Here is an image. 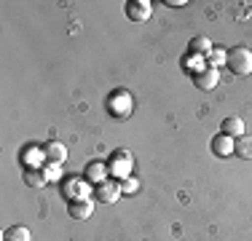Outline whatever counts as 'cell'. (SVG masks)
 <instances>
[{
	"instance_id": "cell-1",
	"label": "cell",
	"mask_w": 252,
	"mask_h": 241,
	"mask_svg": "<svg viewBox=\"0 0 252 241\" xmlns=\"http://www.w3.org/2000/svg\"><path fill=\"white\" fill-rule=\"evenodd\" d=\"M107 169H110V177L118 180V182H124V180L131 177V169H134V158H131L129 150L118 148L116 153L107 158Z\"/></svg>"
},
{
	"instance_id": "cell-2",
	"label": "cell",
	"mask_w": 252,
	"mask_h": 241,
	"mask_svg": "<svg viewBox=\"0 0 252 241\" xmlns=\"http://www.w3.org/2000/svg\"><path fill=\"white\" fill-rule=\"evenodd\" d=\"M228 70H231L233 75H239V78L252 75V51L247 46L228 48Z\"/></svg>"
},
{
	"instance_id": "cell-3",
	"label": "cell",
	"mask_w": 252,
	"mask_h": 241,
	"mask_svg": "<svg viewBox=\"0 0 252 241\" xmlns=\"http://www.w3.org/2000/svg\"><path fill=\"white\" fill-rule=\"evenodd\" d=\"M92 188L94 185L89 182V180H81V177H67L62 185H59V190H62V196L70 201H78V198H92Z\"/></svg>"
},
{
	"instance_id": "cell-4",
	"label": "cell",
	"mask_w": 252,
	"mask_h": 241,
	"mask_svg": "<svg viewBox=\"0 0 252 241\" xmlns=\"http://www.w3.org/2000/svg\"><path fill=\"white\" fill-rule=\"evenodd\" d=\"M131 107H134V102H131V96H129L126 89H116L113 96L107 99V110H110L116 118H129L131 116Z\"/></svg>"
},
{
	"instance_id": "cell-5",
	"label": "cell",
	"mask_w": 252,
	"mask_h": 241,
	"mask_svg": "<svg viewBox=\"0 0 252 241\" xmlns=\"http://www.w3.org/2000/svg\"><path fill=\"white\" fill-rule=\"evenodd\" d=\"M124 11H126V16H129V22L142 24L153 16V3L151 0H126Z\"/></svg>"
},
{
	"instance_id": "cell-6",
	"label": "cell",
	"mask_w": 252,
	"mask_h": 241,
	"mask_svg": "<svg viewBox=\"0 0 252 241\" xmlns=\"http://www.w3.org/2000/svg\"><path fill=\"white\" fill-rule=\"evenodd\" d=\"M121 196H124L121 182H118V180H113V177L105 180L102 185H97V188H94V198H97L99 204H116Z\"/></svg>"
},
{
	"instance_id": "cell-7",
	"label": "cell",
	"mask_w": 252,
	"mask_h": 241,
	"mask_svg": "<svg viewBox=\"0 0 252 241\" xmlns=\"http://www.w3.org/2000/svg\"><path fill=\"white\" fill-rule=\"evenodd\" d=\"M209 150H212V155H218V158H231V155H236V140L228 134H215L212 140H209Z\"/></svg>"
},
{
	"instance_id": "cell-8",
	"label": "cell",
	"mask_w": 252,
	"mask_h": 241,
	"mask_svg": "<svg viewBox=\"0 0 252 241\" xmlns=\"http://www.w3.org/2000/svg\"><path fill=\"white\" fill-rule=\"evenodd\" d=\"M218 83H220V70L209 67V64L193 75V86L199 89V91H212V89H218Z\"/></svg>"
},
{
	"instance_id": "cell-9",
	"label": "cell",
	"mask_w": 252,
	"mask_h": 241,
	"mask_svg": "<svg viewBox=\"0 0 252 241\" xmlns=\"http://www.w3.org/2000/svg\"><path fill=\"white\" fill-rule=\"evenodd\" d=\"M83 180H89L94 188H97V185H102L105 180H110V169H107V161H89L86 169H83Z\"/></svg>"
},
{
	"instance_id": "cell-10",
	"label": "cell",
	"mask_w": 252,
	"mask_h": 241,
	"mask_svg": "<svg viewBox=\"0 0 252 241\" xmlns=\"http://www.w3.org/2000/svg\"><path fill=\"white\" fill-rule=\"evenodd\" d=\"M67 214L70 220H89V217L94 214V201L92 198H78V201H70L67 204Z\"/></svg>"
},
{
	"instance_id": "cell-11",
	"label": "cell",
	"mask_w": 252,
	"mask_h": 241,
	"mask_svg": "<svg viewBox=\"0 0 252 241\" xmlns=\"http://www.w3.org/2000/svg\"><path fill=\"white\" fill-rule=\"evenodd\" d=\"M43 150H46V158H49L51 164H59V166H62L64 161H67V145L59 142V140L46 142V145H43Z\"/></svg>"
},
{
	"instance_id": "cell-12",
	"label": "cell",
	"mask_w": 252,
	"mask_h": 241,
	"mask_svg": "<svg viewBox=\"0 0 252 241\" xmlns=\"http://www.w3.org/2000/svg\"><path fill=\"white\" fill-rule=\"evenodd\" d=\"M22 161H25L27 169H43L46 164H49L43 148H27V150H25V158H22Z\"/></svg>"
},
{
	"instance_id": "cell-13",
	"label": "cell",
	"mask_w": 252,
	"mask_h": 241,
	"mask_svg": "<svg viewBox=\"0 0 252 241\" xmlns=\"http://www.w3.org/2000/svg\"><path fill=\"white\" fill-rule=\"evenodd\" d=\"M212 40L207 38V35H196V38H190V43H188V51L190 54H199V57L207 59L209 54H212Z\"/></svg>"
},
{
	"instance_id": "cell-14",
	"label": "cell",
	"mask_w": 252,
	"mask_h": 241,
	"mask_svg": "<svg viewBox=\"0 0 252 241\" xmlns=\"http://www.w3.org/2000/svg\"><path fill=\"white\" fill-rule=\"evenodd\" d=\"M223 134L233 137V140L244 137V134H247V129H244V120H242V118H236V116H228V118L223 120Z\"/></svg>"
},
{
	"instance_id": "cell-15",
	"label": "cell",
	"mask_w": 252,
	"mask_h": 241,
	"mask_svg": "<svg viewBox=\"0 0 252 241\" xmlns=\"http://www.w3.org/2000/svg\"><path fill=\"white\" fill-rule=\"evenodd\" d=\"M180 64H183V70L185 72H190V75H196V72H199V70H204V67H207V59H204V57H199V54H185V57H183V62H180Z\"/></svg>"
},
{
	"instance_id": "cell-16",
	"label": "cell",
	"mask_w": 252,
	"mask_h": 241,
	"mask_svg": "<svg viewBox=\"0 0 252 241\" xmlns=\"http://www.w3.org/2000/svg\"><path fill=\"white\" fill-rule=\"evenodd\" d=\"M3 241H32V233L25 225H11V228H5Z\"/></svg>"
},
{
	"instance_id": "cell-17",
	"label": "cell",
	"mask_w": 252,
	"mask_h": 241,
	"mask_svg": "<svg viewBox=\"0 0 252 241\" xmlns=\"http://www.w3.org/2000/svg\"><path fill=\"white\" fill-rule=\"evenodd\" d=\"M25 182L30 188H43V185H49V180H46L43 169H27L25 172Z\"/></svg>"
},
{
	"instance_id": "cell-18",
	"label": "cell",
	"mask_w": 252,
	"mask_h": 241,
	"mask_svg": "<svg viewBox=\"0 0 252 241\" xmlns=\"http://www.w3.org/2000/svg\"><path fill=\"white\" fill-rule=\"evenodd\" d=\"M236 155L244 161H252V134H244L236 140Z\"/></svg>"
},
{
	"instance_id": "cell-19",
	"label": "cell",
	"mask_w": 252,
	"mask_h": 241,
	"mask_svg": "<svg viewBox=\"0 0 252 241\" xmlns=\"http://www.w3.org/2000/svg\"><path fill=\"white\" fill-rule=\"evenodd\" d=\"M207 64H209V67H223V64H228V51H225V48H220V46H215L212 48V54H209V57H207Z\"/></svg>"
},
{
	"instance_id": "cell-20",
	"label": "cell",
	"mask_w": 252,
	"mask_h": 241,
	"mask_svg": "<svg viewBox=\"0 0 252 241\" xmlns=\"http://www.w3.org/2000/svg\"><path fill=\"white\" fill-rule=\"evenodd\" d=\"M43 174H46V180H49V182H62V166L59 164H46L43 166Z\"/></svg>"
},
{
	"instance_id": "cell-21",
	"label": "cell",
	"mask_w": 252,
	"mask_h": 241,
	"mask_svg": "<svg viewBox=\"0 0 252 241\" xmlns=\"http://www.w3.org/2000/svg\"><path fill=\"white\" fill-rule=\"evenodd\" d=\"M121 190H124V196H129V193H137V190H140V182H137L134 177H129V180H124V182H121Z\"/></svg>"
},
{
	"instance_id": "cell-22",
	"label": "cell",
	"mask_w": 252,
	"mask_h": 241,
	"mask_svg": "<svg viewBox=\"0 0 252 241\" xmlns=\"http://www.w3.org/2000/svg\"><path fill=\"white\" fill-rule=\"evenodd\" d=\"M166 5H172V8H183L185 3H183V0H169V3H166Z\"/></svg>"
}]
</instances>
